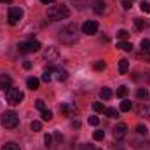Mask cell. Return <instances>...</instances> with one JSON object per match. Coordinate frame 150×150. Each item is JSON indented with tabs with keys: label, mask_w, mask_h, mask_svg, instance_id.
I'll list each match as a JSON object with an SVG mask.
<instances>
[{
	"label": "cell",
	"mask_w": 150,
	"mask_h": 150,
	"mask_svg": "<svg viewBox=\"0 0 150 150\" xmlns=\"http://www.w3.org/2000/svg\"><path fill=\"white\" fill-rule=\"evenodd\" d=\"M131 145L134 147V149H142V147H145L147 145V140L140 134V136H133L131 138Z\"/></svg>",
	"instance_id": "13"
},
{
	"label": "cell",
	"mask_w": 150,
	"mask_h": 150,
	"mask_svg": "<svg viewBox=\"0 0 150 150\" xmlns=\"http://www.w3.org/2000/svg\"><path fill=\"white\" fill-rule=\"evenodd\" d=\"M35 107H37L40 112H42V110H45V103H44L42 100H37V101H35Z\"/></svg>",
	"instance_id": "37"
},
{
	"label": "cell",
	"mask_w": 150,
	"mask_h": 150,
	"mask_svg": "<svg viewBox=\"0 0 150 150\" xmlns=\"http://www.w3.org/2000/svg\"><path fill=\"white\" fill-rule=\"evenodd\" d=\"M40 117H42V120H45V122H49V120H52V112L45 108V110H42V115H40Z\"/></svg>",
	"instance_id": "23"
},
{
	"label": "cell",
	"mask_w": 150,
	"mask_h": 150,
	"mask_svg": "<svg viewBox=\"0 0 150 150\" xmlns=\"http://www.w3.org/2000/svg\"><path fill=\"white\" fill-rule=\"evenodd\" d=\"M105 115L107 117H110V119H115V117H119V113H117V110L115 108H105Z\"/></svg>",
	"instance_id": "26"
},
{
	"label": "cell",
	"mask_w": 150,
	"mask_h": 150,
	"mask_svg": "<svg viewBox=\"0 0 150 150\" xmlns=\"http://www.w3.org/2000/svg\"><path fill=\"white\" fill-rule=\"evenodd\" d=\"M100 96H101V100H110V98H112V91H110L108 87H103V89L100 91Z\"/></svg>",
	"instance_id": "21"
},
{
	"label": "cell",
	"mask_w": 150,
	"mask_h": 150,
	"mask_svg": "<svg viewBox=\"0 0 150 150\" xmlns=\"http://www.w3.org/2000/svg\"><path fill=\"white\" fill-rule=\"evenodd\" d=\"M47 16L51 21H59V19H67L70 16V9L65 4H58V5H51L47 9Z\"/></svg>",
	"instance_id": "1"
},
{
	"label": "cell",
	"mask_w": 150,
	"mask_h": 150,
	"mask_svg": "<svg viewBox=\"0 0 150 150\" xmlns=\"http://www.w3.org/2000/svg\"><path fill=\"white\" fill-rule=\"evenodd\" d=\"M131 108H133L131 101H129V100H122V103H120V110H122V112H129Z\"/></svg>",
	"instance_id": "22"
},
{
	"label": "cell",
	"mask_w": 150,
	"mask_h": 150,
	"mask_svg": "<svg viewBox=\"0 0 150 150\" xmlns=\"http://www.w3.org/2000/svg\"><path fill=\"white\" fill-rule=\"evenodd\" d=\"M93 108L96 110V112H105V107H103V103H93Z\"/></svg>",
	"instance_id": "34"
},
{
	"label": "cell",
	"mask_w": 150,
	"mask_h": 150,
	"mask_svg": "<svg viewBox=\"0 0 150 150\" xmlns=\"http://www.w3.org/2000/svg\"><path fill=\"white\" fill-rule=\"evenodd\" d=\"M136 133L138 134H142V136H147V133H149V129H147V126H136Z\"/></svg>",
	"instance_id": "29"
},
{
	"label": "cell",
	"mask_w": 150,
	"mask_h": 150,
	"mask_svg": "<svg viewBox=\"0 0 150 150\" xmlns=\"http://www.w3.org/2000/svg\"><path fill=\"white\" fill-rule=\"evenodd\" d=\"M127 70H129V61L127 59H120L119 61V74H127Z\"/></svg>",
	"instance_id": "16"
},
{
	"label": "cell",
	"mask_w": 150,
	"mask_h": 150,
	"mask_svg": "<svg viewBox=\"0 0 150 150\" xmlns=\"http://www.w3.org/2000/svg\"><path fill=\"white\" fill-rule=\"evenodd\" d=\"M2 150H21V149H19V145H16L14 142H9V143H5V145L2 147Z\"/></svg>",
	"instance_id": "24"
},
{
	"label": "cell",
	"mask_w": 150,
	"mask_h": 150,
	"mask_svg": "<svg viewBox=\"0 0 150 150\" xmlns=\"http://www.w3.org/2000/svg\"><path fill=\"white\" fill-rule=\"evenodd\" d=\"M138 112H140V115L150 117V103H142V105L138 107Z\"/></svg>",
	"instance_id": "17"
},
{
	"label": "cell",
	"mask_w": 150,
	"mask_h": 150,
	"mask_svg": "<svg viewBox=\"0 0 150 150\" xmlns=\"http://www.w3.org/2000/svg\"><path fill=\"white\" fill-rule=\"evenodd\" d=\"M30 127H32V131H40V129H42V124H40L38 120H33Z\"/></svg>",
	"instance_id": "35"
},
{
	"label": "cell",
	"mask_w": 150,
	"mask_h": 150,
	"mask_svg": "<svg viewBox=\"0 0 150 150\" xmlns=\"http://www.w3.org/2000/svg\"><path fill=\"white\" fill-rule=\"evenodd\" d=\"M126 134H127V126H126V124H122V122H120V124H117V126L113 127V138H115L117 142H119V140H122Z\"/></svg>",
	"instance_id": "8"
},
{
	"label": "cell",
	"mask_w": 150,
	"mask_h": 150,
	"mask_svg": "<svg viewBox=\"0 0 150 150\" xmlns=\"http://www.w3.org/2000/svg\"><path fill=\"white\" fill-rule=\"evenodd\" d=\"M44 58H45L47 61H56V59L59 58V52H58L56 47H49V49L44 52Z\"/></svg>",
	"instance_id": "11"
},
{
	"label": "cell",
	"mask_w": 150,
	"mask_h": 150,
	"mask_svg": "<svg viewBox=\"0 0 150 150\" xmlns=\"http://www.w3.org/2000/svg\"><path fill=\"white\" fill-rule=\"evenodd\" d=\"M12 87V79H11V75H2L0 77V89L2 91H9Z\"/></svg>",
	"instance_id": "12"
},
{
	"label": "cell",
	"mask_w": 150,
	"mask_h": 150,
	"mask_svg": "<svg viewBox=\"0 0 150 150\" xmlns=\"http://www.w3.org/2000/svg\"><path fill=\"white\" fill-rule=\"evenodd\" d=\"M5 96H7V101H9L11 105H19V103L23 101V98H25L23 91H21V89H16V87H11Z\"/></svg>",
	"instance_id": "5"
},
{
	"label": "cell",
	"mask_w": 150,
	"mask_h": 150,
	"mask_svg": "<svg viewBox=\"0 0 150 150\" xmlns=\"http://www.w3.org/2000/svg\"><path fill=\"white\" fill-rule=\"evenodd\" d=\"M117 37L120 38V40H126V38L129 37V33H127V30H119L117 32Z\"/></svg>",
	"instance_id": "32"
},
{
	"label": "cell",
	"mask_w": 150,
	"mask_h": 150,
	"mask_svg": "<svg viewBox=\"0 0 150 150\" xmlns=\"http://www.w3.org/2000/svg\"><path fill=\"white\" fill-rule=\"evenodd\" d=\"M21 18H23V11L19 7H11L9 9V23L11 25H16Z\"/></svg>",
	"instance_id": "7"
},
{
	"label": "cell",
	"mask_w": 150,
	"mask_h": 150,
	"mask_svg": "<svg viewBox=\"0 0 150 150\" xmlns=\"http://www.w3.org/2000/svg\"><path fill=\"white\" fill-rule=\"evenodd\" d=\"M127 94V87L126 86H120L119 89H117V98H124Z\"/></svg>",
	"instance_id": "28"
},
{
	"label": "cell",
	"mask_w": 150,
	"mask_h": 150,
	"mask_svg": "<svg viewBox=\"0 0 150 150\" xmlns=\"http://www.w3.org/2000/svg\"><path fill=\"white\" fill-rule=\"evenodd\" d=\"M117 47H119V49H122V51H127V52H129V51H133V44H129V42H126V40L119 42V44H117Z\"/></svg>",
	"instance_id": "20"
},
{
	"label": "cell",
	"mask_w": 150,
	"mask_h": 150,
	"mask_svg": "<svg viewBox=\"0 0 150 150\" xmlns=\"http://www.w3.org/2000/svg\"><path fill=\"white\" fill-rule=\"evenodd\" d=\"M40 2H42V4H52L54 0H40Z\"/></svg>",
	"instance_id": "42"
},
{
	"label": "cell",
	"mask_w": 150,
	"mask_h": 150,
	"mask_svg": "<svg viewBox=\"0 0 150 150\" xmlns=\"http://www.w3.org/2000/svg\"><path fill=\"white\" fill-rule=\"evenodd\" d=\"M122 7H124V9H131V7H133V0H124V2H122Z\"/></svg>",
	"instance_id": "39"
},
{
	"label": "cell",
	"mask_w": 150,
	"mask_h": 150,
	"mask_svg": "<svg viewBox=\"0 0 150 150\" xmlns=\"http://www.w3.org/2000/svg\"><path fill=\"white\" fill-rule=\"evenodd\" d=\"M93 138H94L96 142H100V140H103V138H105V133H103V131H94Z\"/></svg>",
	"instance_id": "33"
},
{
	"label": "cell",
	"mask_w": 150,
	"mask_h": 150,
	"mask_svg": "<svg viewBox=\"0 0 150 150\" xmlns=\"http://www.w3.org/2000/svg\"><path fill=\"white\" fill-rule=\"evenodd\" d=\"M23 68H25V70H30V68H32V63H30V61H25V63H23Z\"/></svg>",
	"instance_id": "40"
},
{
	"label": "cell",
	"mask_w": 150,
	"mask_h": 150,
	"mask_svg": "<svg viewBox=\"0 0 150 150\" xmlns=\"http://www.w3.org/2000/svg\"><path fill=\"white\" fill-rule=\"evenodd\" d=\"M98 23L96 21H86L84 25H82V33H86V35H96L98 33Z\"/></svg>",
	"instance_id": "6"
},
{
	"label": "cell",
	"mask_w": 150,
	"mask_h": 150,
	"mask_svg": "<svg viewBox=\"0 0 150 150\" xmlns=\"http://www.w3.org/2000/svg\"><path fill=\"white\" fill-rule=\"evenodd\" d=\"M59 110H61V112L65 113L67 117H74L75 113H77V110H75V108L72 107V105H68V103H63V105L59 107Z\"/></svg>",
	"instance_id": "14"
},
{
	"label": "cell",
	"mask_w": 150,
	"mask_h": 150,
	"mask_svg": "<svg viewBox=\"0 0 150 150\" xmlns=\"http://www.w3.org/2000/svg\"><path fill=\"white\" fill-rule=\"evenodd\" d=\"M134 26H136V30H145L147 28V21L142 19V18H136L134 19Z\"/></svg>",
	"instance_id": "19"
},
{
	"label": "cell",
	"mask_w": 150,
	"mask_h": 150,
	"mask_svg": "<svg viewBox=\"0 0 150 150\" xmlns=\"http://www.w3.org/2000/svg\"><path fill=\"white\" fill-rule=\"evenodd\" d=\"M0 2H2V4H11L12 0H0Z\"/></svg>",
	"instance_id": "43"
},
{
	"label": "cell",
	"mask_w": 150,
	"mask_h": 150,
	"mask_svg": "<svg viewBox=\"0 0 150 150\" xmlns=\"http://www.w3.org/2000/svg\"><path fill=\"white\" fill-rule=\"evenodd\" d=\"M140 9H142V11H143L145 14H149V12H150V4H149V2H145V0H143V2L140 4Z\"/></svg>",
	"instance_id": "31"
},
{
	"label": "cell",
	"mask_w": 150,
	"mask_h": 150,
	"mask_svg": "<svg viewBox=\"0 0 150 150\" xmlns=\"http://www.w3.org/2000/svg\"><path fill=\"white\" fill-rule=\"evenodd\" d=\"M59 40L67 45H72L77 42V26L75 25H67L59 32Z\"/></svg>",
	"instance_id": "2"
},
{
	"label": "cell",
	"mask_w": 150,
	"mask_h": 150,
	"mask_svg": "<svg viewBox=\"0 0 150 150\" xmlns=\"http://www.w3.org/2000/svg\"><path fill=\"white\" fill-rule=\"evenodd\" d=\"M136 96H138L140 100H147V98H149V91L142 87V89H138V91H136Z\"/></svg>",
	"instance_id": "25"
},
{
	"label": "cell",
	"mask_w": 150,
	"mask_h": 150,
	"mask_svg": "<svg viewBox=\"0 0 150 150\" xmlns=\"http://www.w3.org/2000/svg\"><path fill=\"white\" fill-rule=\"evenodd\" d=\"M49 70H51V74L56 75V79H58L59 82H65V80L68 79V72H67L65 68H58V67H49Z\"/></svg>",
	"instance_id": "9"
},
{
	"label": "cell",
	"mask_w": 150,
	"mask_h": 150,
	"mask_svg": "<svg viewBox=\"0 0 150 150\" xmlns=\"http://www.w3.org/2000/svg\"><path fill=\"white\" fill-rule=\"evenodd\" d=\"M140 49H142V56L145 58V61H149L150 63V40H142V44H140Z\"/></svg>",
	"instance_id": "10"
},
{
	"label": "cell",
	"mask_w": 150,
	"mask_h": 150,
	"mask_svg": "<svg viewBox=\"0 0 150 150\" xmlns=\"http://www.w3.org/2000/svg\"><path fill=\"white\" fill-rule=\"evenodd\" d=\"M44 143H45V147H52L51 143H52V136L51 134H45L44 136Z\"/></svg>",
	"instance_id": "36"
},
{
	"label": "cell",
	"mask_w": 150,
	"mask_h": 150,
	"mask_svg": "<svg viewBox=\"0 0 150 150\" xmlns=\"http://www.w3.org/2000/svg\"><path fill=\"white\" fill-rule=\"evenodd\" d=\"M93 11H94L96 14H101V12L105 11V4H103V0H98V2L94 4V7H93Z\"/></svg>",
	"instance_id": "18"
},
{
	"label": "cell",
	"mask_w": 150,
	"mask_h": 150,
	"mask_svg": "<svg viewBox=\"0 0 150 150\" xmlns=\"http://www.w3.org/2000/svg\"><path fill=\"white\" fill-rule=\"evenodd\" d=\"M40 42L38 40H30V42H19L18 44V51L21 54H26V52H37L40 51Z\"/></svg>",
	"instance_id": "4"
},
{
	"label": "cell",
	"mask_w": 150,
	"mask_h": 150,
	"mask_svg": "<svg viewBox=\"0 0 150 150\" xmlns=\"http://www.w3.org/2000/svg\"><path fill=\"white\" fill-rule=\"evenodd\" d=\"M38 84H40V80L35 79V77H30V79L26 80V86H28V89H32V91L38 89Z\"/></svg>",
	"instance_id": "15"
},
{
	"label": "cell",
	"mask_w": 150,
	"mask_h": 150,
	"mask_svg": "<svg viewBox=\"0 0 150 150\" xmlns=\"http://www.w3.org/2000/svg\"><path fill=\"white\" fill-rule=\"evenodd\" d=\"M82 150H96L93 145H82Z\"/></svg>",
	"instance_id": "41"
},
{
	"label": "cell",
	"mask_w": 150,
	"mask_h": 150,
	"mask_svg": "<svg viewBox=\"0 0 150 150\" xmlns=\"http://www.w3.org/2000/svg\"><path fill=\"white\" fill-rule=\"evenodd\" d=\"M2 124H4V127H7V129H14V127H18V124H19V115L16 112H12V110L4 112L2 113Z\"/></svg>",
	"instance_id": "3"
},
{
	"label": "cell",
	"mask_w": 150,
	"mask_h": 150,
	"mask_svg": "<svg viewBox=\"0 0 150 150\" xmlns=\"http://www.w3.org/2000/svg\"><path fill=\"white\" fill-rule=\"evenodd\" d=\"M105 68H107V63H105V61H96V63H94V70H96V72H101V70H105Z\"/></svg>",
	"instance_id": "27"
},
{
	"label": "cell",
	"mask_w": 150,
	"mask_h": 150,
	"mask_svg": "<svg viewBox=\"0 0 150 150\" xmlns=\"http://www.w3.org/2000/svg\"><path fill=\"white\" fill-rule=\"evenodd\" d=\"M51 79H52V74H51V70L47 68V70L44 72V75H42V80H44V82H51Z\"/></svg>",
	"instance_id": "30"
},
{
	"label": "cell",
	"mask_w": 150,
	"mask_h": 150,
	"mask_svg": "<svg viewBox=\"0 0 150 150\" xmlns=\"http://www.w3.org/2000/svg\"><path fill=\"white\" fill-rule=\"evenodd\" d=\"M89 124H91V126H98V124H100V119L93 115V117H89Z\"/></svg>",
	"instance_id": "38"
}]
</instances>
